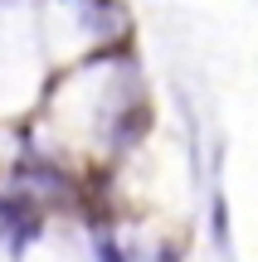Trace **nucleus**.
Returning a JSON list of instances; mask_svg holds the SVG:
<instances>
[{
    "instance_id": "1",
    "label": "nucleus",
    "mask_w": 258,
    "mask_h": 262,
    "mask_svg": "<svg viewBox=\"0 0 258 262\" xmlns=\"http://www.w3.org/2000/svg\"><path fill=\"white\" fill-rule=\"evenodd\" d=\"M97 257H103V262H127V257H117V248L107 243V238H97Z\"/></svg>"
}]
</instances>
